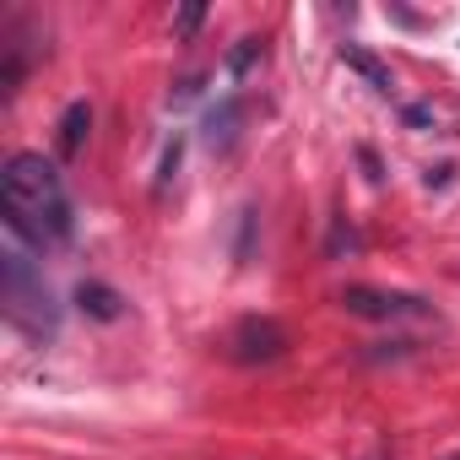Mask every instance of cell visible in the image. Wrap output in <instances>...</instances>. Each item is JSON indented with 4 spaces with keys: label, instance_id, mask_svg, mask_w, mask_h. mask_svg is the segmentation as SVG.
Returning a JSON list of instances; mask_svg holds the SVG:
<instances>
[{
    "label": "cell",
    "instance_id": "cell-1",
    "mask_svg": "<svg viewBox=\"0 0 460 460\" xmlns=\"http://www.w3.org/2000/svg\"><path fill=\"white\" fill-rule=\"evenodd\" d=\"M0 217H6V227L33 250H49V244L71 239V227H76L71 195H66L60 168L44 152H12L6 157V168H0Z\"/></svg>",
    "mask_w": 460,
    "mask_h": 460
},
{
    "label": "cell",
    "instance_id": "cell-3",
    "mask_svg": "<svg viewBox=\"0 0 460 460\" xmlns=\"http://www.w3.org/2000/svg\"><path fill=\"white\" fill-rule=\"evenodd\" d=\"M288 347H293L288 331H282L277 320H261V314L239 320L234 336H227V358H234V363H277Z\"/></svg>",
    "mask_w": 460,
    "mask_h": 460
},
{
    "label": "cell",
    "instance_id": "cell-5",
    "mask_svg": "<svg viewBox=\"0 0 460 460\" xmlns=\"http://www.w3.org/2000/svg\"><path fill=\"white\" fill-rule=\"evenodd\" d=\"M76 304H82L93 320H119V314H125V298H119L114 288H103V282H82V288H76Z\"/></svg>",
    "mask_w": 460,
    "mask_h": 460
},
{
    "label": "cell",
    "instance_id": "cell-12",
    "mask_svg": "<svg viewBox=\"0 0 460 460\" xmlns=\"http://www.w3.org/2000/svg\"><path fill=\"white\" fill-rule=\"evenodd\" d=\"M455 460H460V455H455Z\"/></svg>",
    "mask_w": 460,
    "mask_h": 460
},
{
    "label": "cell",
    "instance_id": "cell-6",
    "mask_svg": "<svg viewBox=\"0 0 460 460\" xmlns=\"http://www.w3.org/2000/svg\"><path fill=\"white\" fill-rule=\"evenodd\" d=\"M341 60H347V66H352V71H358L374 93H390V87H395V82H390V71H385V66H379L363 44H341Z\"/></svg>",
    "mask_w": 460,
    "mask_h": 460
},
{
    "label": "cell",
    "instance_id": "cell-4",
    "mask_svg": "<svg viewBox=\"0 0 460 460\" xmlns=\"http://www.w3.org/2000/svg\"><path fill=\"white\" fill-rule=\"evenodd\" d=\"M341 309L358 314V320H417V314H428L422 298H411V293H385V288H347V293H341Z\"/></svg>",
    "mask_w": 460,
    "mask_h": 460
},
{
    "label": "cell",
    "instance_id": "cell-7",
    "mask_svg": "<svg viewBox=\"0 0 460 460\" xmlns=\"http://www.w3.org/2000/svg\"><path fill=\"white\" fill-rule=\"evenodd\" d=\"M87 130H93V109H87V103H71V109H66V119H60V152H66V157H76V152H82V141H87Z\"/></svg>",
    "mask_w": 460,
    "mask_h": 460
},
{
    "label": "cell",
    "instance_id": "cell-2",
    "mask_svg": "<svg viewBox=\"0 0 460 460\" xmlns=\"http://www.w3.org/2000/svg\"><path fill=\"white\" fill-rule=\"evenodd\" d=\"M0 293H6L12 320H17L22 331H33V336L55 331V314H49V288H44V277L28 266V255H22V250H6V255H0Z\"/></svg>",
    "mask_w": 460,
    "mask_h": 460
},
{
    "label": "cell",
    "instance_id": "cell-11",
    "mask_svg": "<svg viewBox=\"0 0 460 460\" xmlns=\"http://www.w3.org/2000/svg\"><path fill=\"white\" fill-rule=\"evenodd\" d=\"M406 125H433V109H422V103H411V109H406Z\"/></svg>",
    "mask_w": 460,
    "mask_h": 460
},
{
    "label": "cell",
    "instance_id": "cell-9",
    "mask_svg": "<svg viewBox=\"0 0 460 460\" xmlns=\"http://www.w3.org/2000/svg\"><path fill=\"white\" fill-rule=\"evenodd\" d=\"M255 60H261V39H239V49L227 55V66H234V76H244V71H250Z\"/></svg>",
    "mask_w": 460,
    "mask_h": 460
},
{
    "label": "cell",
    "instance_id": "cell-10",
    "mask_svg": "<svg viewBox=\"0 0 460 460\" xmlns=\"http://www.w3.org/2000/svg\"><path fill=\"white\" fill-rule=\"evenodd\" d=\"M200 22H206V6H184V12H179V39H190Z\"/></svg>",
    "mask_w": 460,
    "mask_h": 460
},
{
    "label": "cell",
    "instance_id": "cell-8",
    "mask_svg": "<svg viewBox=\"0 0 460 460\" xmlns=\"http://www.w3.org/2000/svg\"><path fill=\"white\" fill-rule=\"evenodd\" d=\"M234 125H239V103H222V109L206 119V141H211V146H234Z\"/></svg>",
    "mask_w": 460,
    "mask_h": 460
}]
</instances>
